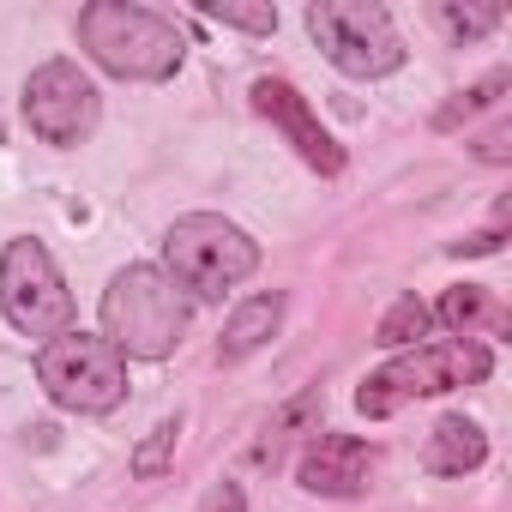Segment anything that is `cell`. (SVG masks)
Segmentation results:
<instances>
[{
  "instance_id": "cell-5",
  "label": "cell",
  "mask_w": 512,
  "mask_h": 512,
  "mask_svg": "<svg viewBox=\"0 0 512 512\" xmlns=\"http://www.w3.org/2000/svg\"><path fill=\"white\" fill-rule=\"evenodd\" d=\"M302 25L344 79H362V85L392 79L410 61V49H404V37H398V25L380 0H308Z\"/></svg>"
},
{
  "instance_id": "cell-9",
  "label": "cell",
  "mask_w": 512,
  "mask_h": 512,
  "mask_svg": "<svg viewBox=\"0 0 512 512\" xmlns=\"http://www.w3.org/2000/svg\"><path fill=\"white\" fill-rule=\"evenodd\" d=\"M247 97H253V109H260V115L284 133V145H290L314 175H326V181H332V175H344V145L320 127L314 103H308L290 79H253V91H247Z\"/></svg>"
},
{
  "instance_id": "cell-7",
  "label": "cell",
  "mask_w": 512,
  "mask_h": 512,
  "mask_svg": "<svg viewBox=\"0 0 512 512\" xmlns=\"http://www.w3.org/2000/svg\"><path fill=\"white\" fill-rule=\"evenodd\" d=\"M0 314H7V326L19 338H37V344L73 332V320H79L55 253L37 235H13L0 247Z\"/></svg>"
},
{
  "instance_id": "cell-17",
  "label": "cell",
  "mask_w": 512,
  "mask_h": 512,
  "mask_svg": "<svg viewBox=\"0 0 512 512\" xmlns=\"http://www.w3.org/2000/svg\"><path fill=\"white\" fill-rule=\"evenodd\" d=\"M199 13L223 31H241V37H272L278 31V7H247V0H199Z\"/></svg>"
},
{
  "instance_id": "cell-10",
  "label": "cell",
  "mask_w": 512,
  "mask_h": 512,
  "mask_svg": "<svg viewBox=\"0 0 512 512\" xmlns=\"http://www.w3.org/2000/svg\"><path fill=\"white\" fill-rule=\"evenodd\" d=\"M368 476H374V446L362 434H314L296 458V482L308 494H326V500L362 494Z\"/></svg>"
},
{
  "instance_id": "cell-12",
  "label": "cell",
  "mask_w": 512,
  "mask_h": 512,
  "mask_svg": "<svg viewBox=\"0 0 512 512\" xmlns=\"http://www.w3.org/2000/svg\"><path fill=\"white\" fill-rule=\"evenodd\" d=\"M284 290H266V296H253V302H241L235 314H229V326H223V338H217V362H247L253 350H266L272 338H278V326H284Z\"/></svg>"
},
{
  "instance_id": "cell-2",
  "label": "cell",
  "mask_w": 512,
  "mask_h": 512,
  "mask_svg": "<svg viewBox=\"0 0 512 512\" xmlns=\"http://www.w3.org/2000/svg\"><path fill=\"white\" fill-rule=\"evenodd\" d=\"M260 272V241L223 211H187L163 229V278L187 302H223Z\"/></svg>"
},
{
  "instance_id": "cell-15",
  "label": "cell",
  "mask_w": 512,
  "mask_h": 512,
  "mask_svg": "<svg viewBox=\"0 0 512 512\" xmlns=\"http://www.w3.org/2000/svg\"><path fill=\"white\" fill-rule=\"evenodd\" d=\"M428 314H434V326H446L452 338H476V326L494 314V302H488L482 284H458V290H446L440 308H428Z\"/></svg>"
},
{
  "instance_id": "cell-6",
  "label": "cell",
  "mask_w": 512,
  "mask_h": 512,
  "mask_svg": "<svg viewBox=\"0 0 512 512\" xmlns=\"http://www.w3.org/2000/svg\"><path fill=\"white\" fill-rule=\"evenodd\" d=\"M37 386L73 416H115L127 404V356L97 332H61L37 350Z\"/></svg>"
},
{
  "instance_id": "cell-20",
  "label": "cell",
  "mask_w": 512,
  "mask_h": 512,
  "mask_svg": "<svg viewBox=\"0 0 512 512\" xmlns=\"http://www.w3.org/2000/svg\"><path fill=\"white\" fill-rule=\"evenodd\" d=\"M476 157H482V163H512V127L494 121V127L476 139Z\"/></svg>"
},
{
  "instance_id": "cell-18",
  "label": "cell",
  "mask_w": 512,
  "mask_h": 512,
  "mask_svg": "<svg viewBox=\"0 0 512 512\" xmlns=\"http://www.w3.org/2000/svg\"><path fill=\"white\" fill-rule=\"evenodd\" d=\"M506 85H512V73H506V67H494V73H488L482 85H470V91H458V97H452V103H446V109L434 115V127H440V133H452L458 121H470V115H482V109H494V103L506 97Z\"/></svg>"
},
{
  "instance_id": "cell-1",
  "label": "cell",
  "mask_w": 512,
  "mask_h": 512,
  "mask_svg": "<svg viewBox=\"0 0 512 512\" xmlns=\"http://www.w3.org/2000/svg\"><path fill=\"white\" fill-rule=\"evenodd\" d=\"M79 43L103 73L127 85H163L187 61V37L175 31V19L133 7V0H91V7H79Z\"/></svg>"
},
{
  "instance_id": "cell-13",
  "label": "cell",
  "mask_w": 512,
  "mask_h": 512,
  "mask_svg": "<svg viewBox=\"0 0 512 512\" xmlns=\"http://www.w3.org/2000/svg\"><path fill=\"white\" fill-rule=\"evenodd\" d=\"M320 410H326V392H320V386H308L302 398H290V404L266 422V440L253 446V464H278V452H284L296 434H308V428L320 422ZM314 434H320V428H314Z\"/></svg>"
},
{
  "instance_id": "cell-16",
  "label": "cell",
  "mask_w": 512,
  "mask_h": 512,
  "mask_svg": "<svg viewBox=\"0 0 512 512\" xmlns=\"http://www.w3.org/2000/svg\"><path fill=\"white\" fill-rule=\"evenodd\" d=\"M434 25L464 49V43H482L488 31H500V25H506V7H494V0H482V7H458V0H440V7H434Z\"/></svg>"
},
{
  "instance_id": "cell-22",
  "label": "cell",
  "mask_w": 512,
  "mask_h": 512,
  "mask_svg": "<svg viewBox=\"0 0 512 512\" xmlns=\"http://www.w3.org/2000/svg\"><path fill=\"white\" fill-rule=\"evenodd\" d=\"M199 512H247V494L235 488V482H217L211 494H205V506Z\"/></svg>"
},
{
  "instance_id": "cell-3",
  "label": "cell",
  "mask_w": 512,
  "mask_h": 512,
  "mask_svg": "<svg viewBox=\"0 0 512 512\" xmlns=\"http://www.w3.org/2000/svg\"><path fill=\"white\" fill-rule=\"evenodd\" d=\"M97 320H103L97 338H109L127 362H163L181 350L193 302L163 278V266H121L103 290Z\"/></svg>"
},
{
  "instance_id": "cell-8",
  "label": "cell",
  "mask_w": 512,
  "mask_h": 512,
  "mask_svg": "<svg viewBox=\"0 0 512 512\" xmlns=\"http://www.w3.org/2000/svg\"><path fill=\"white\" fill-rule=\"evenodd\" d=\"M97 121H103V91H97V79L79 61L55 55V61H43L25 79V127L43 145L73 151V145H85L97 133Z\"/></svg>"
},
{
  "instance_id": "cell-14",
  "label": "cell",
  "mask_w": 512,
  "mask_h": 512,
  "mask_svg": "<svg viewBox=\"0 0 512 512\" xmlns=\"http://www.w3.org/2000/svg\"><path fill=\"white\" fill-rule=\"evenodd\" d=\"M428 332H434V314H428V302H416V296H398V302L380 314V326H374V344H380V350H416Z\"/></svg>"
},
{
  "instance_id": "cell-19",
  "label": "cell",
  "mask_w": 512,
  "mask_h": 512,
  "mask_svg": "<svg viewBox=\"0 0 512 512\" xmlns=\"http://www.w3.org/2000/svg\"><path fill=\"white\" fill-rule=\"evenodd\" d=\"M175 440H181V416H163L151 434H145V446L127 458V470L139 476V482H151V476H163L169 464H175Z\"/></svg>"
},
{
  "instance_id": "cell-11",
  "label": "cell",
  "mask_w": 512,
  "mask_h": 512,
  "mask_svg": "<svg viewBox=\"0 0 512 512\" xmlns=\"http://www.w3.org/2000/svg\"><path fill=\"white\" fill-rule=\"evenodd\" d=\"M488 464V434H482V422H470L464 410H452V416H440L434 428H428V446H422V470L428 476H470V470H482Z\"/></svg>"
},
{
  "instance_id": "cell-21",
  "label": "cell",
  "mask_w": 512,
  "mask_h": 512,
  "mask_svg": "<svg viewBox=\"0 0 512 512\" xmlns=\"http://www.w3.org/2000/svg\"><path fill=\"white\" fill-rule=\"evenodd\" d=\"M500 241H506V229L494 223V229H476V235L452 241V253H458V260H482V253H500Z\"/></svg>"
},
{
  "instance_id": "cell-23",
  "label": "cell",
  "mask_w": 512,
  "mask_h": 512,
  "mask_svg": "<svg viewBox=\"0 0 512 512\" xmlns=\"http://www.w3.org/2000/svg\"><path fill=\"white\" fill-rule=\"evenodd\" d=\"M0 139H7V127H0Z\"/></svg>"
},
{
  "instance_id": "cell-4",
  "label": "cell",
  "mask_w": 512,
  "mask_h": 512,
  "mask_svg": "<svg viewBox=\"0 0 512 512\" xmlns=\"http://www.w3.org/2000/svg\"><path fill=\"white\" fill-rule=\"evenodd\" d=\"M488 374H494V356H488L482 338L416 344V350H398L386 368H374L356 386V410L368 422H386V416H398L416 398H440V392H458V386H482Z\"/></svg>"
}]
</instances>
